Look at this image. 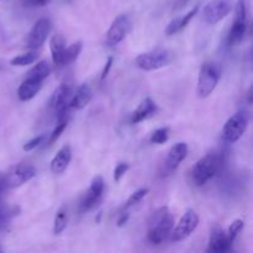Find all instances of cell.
<instances>
[{"instance_id":"cell-30","label":"cell","mask_w":253,"mask_h":253,"mask_svg":"<svg viewBox=\"0 0 253 253\" xmlns=\"http://www.w3.org/2000/svg\"><path fill=\"white\" fill-rule=\"evenodd\" d=\"M43 141H44V135L36 136V137H34V138H31L30 141H27V142L24 145V147H22V150L26 151V152H30V151H32V150H35L36 147H39V146L41 145Z\"/></svg>"},{"instance_id":"cell-10","label":"cell","mask_w":253,"mask_h":253,"mask_svg":"<svg viewBox=\"0 0 253 253\" xmlns=\"http://www.w3.org/2000/svg\"><path fill=\"white\" fill-rule=\"evenodd\" d=\"M231 10V0H211L204 6L202 16L208 25H216L224 20Z\"/></svg>"},{"instance_id":"cell-34","label":"cell","mask_w":253,"mask_h":253,"mask_svg":"<svg viewBox=\"0 0 253 253\" xmlns=\"http://www.w3.org/2000/svg\"><path fill=\"white\" fill-rule=\"evenodd\" d=\"M52 0H21V4L25 7H42L46 6Z\"/></svg>"},{"instance_id":"cell-13","label":"cell","mask_w":253,"mask_h":253,"mask_svg":"<svg viewBox=\"0 0 253 253\" xmlns=\"http://www.w3.org/2000/svg\"><path fill=\"white\" fill-rule=\"evenodd\" d=\"M52 30V24L48 19L43 17L40 19L36 24L32 26L31 31L29 32L26 39V47L30 49H37L44 43Z\"/></svg>"},{"instance_id":"cell-25","label":"cell","mask_w":253,"mask_h":253,"mask_svg":"<svg viewBox=\"0 0 253 253\" xmlns=\"http://www.w3.org/2000/svg\"><path fill=\"white\" fill-rule=\"evenodd\" d=\"M67 222H68V214H67V209L66 208H61V209L57 211L56 217H54L53 234L61 235L62 232L66 230Z\"/></svg>"},{"instance_id":"cell-9","label":"cell","mask_w":253,"mask_h":253,"mask_svg":"<svg viewBox=\"0 0 253 253\" xmlns=\"http://www.w3.org/2000/svg\"><path fill=\"white\" fill-rule=\"evenodd\" d=\"M199 225V215L193 209L185 210L175 227H173L170 240L173 242H182L187 240Z\"/></svg>"},{"instance_id":"cell-18","label":"cell","mask_w":253,"mask_h":253,"mask_svg":"<svg viewBox=\"0 0 253 253\" xmlns=\"http://www.w3.org/2000/svg\"><path fill=\"white\" fill-rule=\"evenodd\" d=\"M72 161V148L69 145H64L51 161V170L53 174H62L67 169Z\"/></svg>"},{"instance_id":"cell-2","label":"cell","mask_w":253,"mask_h":253,"mask_svg":"<svg viewBox=\"0 0 253 253\" xmlns=\"http://www.w3.org/2000/svg\"><path fill=\"white\" fill-rule=\"evenodd\" d=\"M222 166L221 153L212 152L207 153L194 165L192 169V179L197 187H203L210 179L220 172Z\"/></svg>"},{"instance_id":"cell-28","label":"cell","mask_w":253,"mask_h":253,"mask_svg":"<svg viewBox=\"0 0 253 253\" xmlns=\"http://www.w3.org/2000/svg\"><path fill=\"white\" fill-rule=\"evenodd\" d=\"M147 194H148L147 188H141V189H138L137 192H135L133 194H131V197L128 198L127 202H126V204H125V209L138 204V203H140L141 200H142Z\"/></svg>"},{"instance_id":"cell-23","label":"cell","mask_w":253,"mask_h":253,"mask_svg":"<svg viewBox=\"0 0 253 253\" xmlns=\"http://www.w3.org/2000/svg\"><path fill=\"white\" fill-rule=\"evenodd\" d=\"M51 73V66L47 61H41L36 63V66L32 67L26 73V78L35 79V81L43 82Z\"/></svg>"},{"instance_id":"cell-33","label":"cell","mask_w":253,"mask_h":253,"mask_svg":"<svg viewBox=\"0 0 253 253\" xmlns=\"http://www.w3.org/2000/svg\"><path fill=\"white\" fill-rule=\"evenodd\" d=\"M128 168H130V166L125 162H121L116 166L115 170H114V179H115L116 183L120 182L121 178H123L124 175H125V173L128 170Z\"/></svg>"},{"instance_id":"cell-36","label":"cell","mask_w":253,"mask_h":253,"mask_svg":"<svg viewBox=\"0 0 253 253\" xmlns=\"http://www.w3.org/2000/svg\"><path fill=\"white\" fill-rule=\"evenodd\" d=\"M128 219H130V214H128V212H123V214L120 215V217L118 219V222H116L118 227L125 226V225L127 224Z\"/></svg>"},{"instance_id":"cell-1","label":"cell","mask_w":253,"mask_h":253,"mask_svg":"<svg viewBox=\"0 0 253 253\" xmlns=\"http://www.w3.org/2000/svg\"><path fill=\"white\" fill-rule=\"evenodd\" d=\"M174 227V216L168 207H161L151 215L147 225V239L151 244L161 245L167 241Z\"/></svg>"},{"instance_id":"cell-17","label":"cell","mask_w":253,"mask_h":253,"mask_svg":"<svg viewBox=\"0 0 253 253\" xmlns=\"http://www.w3.org/2000/svg\"><path fill=\"white\" fill-rule=\"evenodd\" d=\"M91 98H93V90H91L90 85L83 83L73 93L69 106H71V109H74V110H82V109H84L90 103Z\"/></svg>"},{"instance_id":"cell-37","label":"cell","mask_w":253,"mask_h":253,"mask_svg":"<svg viewBox=\"0 0 253 253\" xmlns=\"http://www.w3.org/2000/svg\"><path fill=\"white\" fill-rule=\"evenodd\" d=\"M247 96H249V103H252V88L249 89V93H247Z\"/></svg>"},{"instance_id":"cell-20","label":"cell","mask_w":253,"mask_h":253,"mask_svg":"<svg viewBox=\"0 0 253 253\" xmlns=\"http://www.w3.org/2000/svg\"><path fill=\"white\" fill-rule=\"evenodd\" d=\"M42 88V82L26 78L17 89V96L21 101H29L39 94Z\"/></svg>"},{"instance_id":"cell-15","label":"cell","mask_w":253,"mask_h":253,"mask_svg":"<svg viewBox=\"0 0 253 253\" xmlns=\"http://www.w3.org/2000/svg\"><path fill=\"white\" fill-rule=\"evenodd\" d=\"M5 190H6V187H5L4 174L0 172V231L9 230L11 219L19 212V208L11 207V205H7L5 203Z\"/></svg>"},{"instance_id":"cell-4","label":"cell","mask_w":253,"mask_h":253,"mask_svg":"<svg viewBox=\"0 0 253 253\" xmlns=\"http://www.w3.org/2000/svg\"><path fill=\"white\" fill-rule=\"evenodd\" d=\"M173 57H174L173 53L168 49L156 48L153 51L138 54L135 59V63L142 71H157L172 63Z\"/></svg>"},{"instance_id":"cell-21","label":"cell","mask_w":253,"mask_h":253,"mask_svg":"<svg viewBox=\"0 0 253 253\" xmlns=\"http://www.w3.org/2000/svg\"><path fill=\"white\" fill-rule=\"evenodd\" d=\"M82 48H83L82 41H76L72 44H69L68 47H66L63 54H62L61 62H59V67L69 66V64H72L73 62H76V59L78 58L79 54H81Z\"/></svg>"},{"instance_id":"cell-35","label":"cell","mask_w":253,"mask_h":253,"mask_svg":"<svg viewBox=\"0 0 253 253\" xmlns=\"http://www.w3.org/2000/svg\"><path fill=\"white\" fill-rule=\"evenodd\" d=\"M113 63H114V58H113V57H109L108 61H106V63H105V66H104L103 72H101L100 81H104V79H105L106 77H108V74H109V72H110Z\"/></svg>"},{"instance_id":"cell-31","label":"cell","mask_w":253,"mask_h":253,"mask_svg":"<svg viewBox=\"0 0 253 253\" xmlns=\"http://www.w3.org/2000/svg\"><path fill=\"white\" fill-rule=\"evenodd\" d=\"M198 11H199V5H195V6L193 7L192 10H189V11H188L184 16L180 17V29L182 30L185 29V27L189 25L190 20H192L193 17L198 14Z\"/></svg>"},{"instance_id":"cell-39","label":"cell","mask_w":253,"mask_h":253,"mask_svg":"<svg viewBox=\"0 0 253 253\" xmlns=\"http://www.w3.org/2000/svg\"><path fill=\"white\" fill-rule=\"evenodd\" d=\"M2 251V250H1V247H0V252H1Z\"/></svg>"},{"instance_id":"cell-24","label":"cell","mask_w":253,"mask_h":253,"mask_svg":"<svg viewBox=\"0 0 253 253\" xmlns=\"http://www.w3.org/2000/svg\"><path fill=\"white\" fill-rule=\"evenodd\" d=\"M37 58H39V52L31 51V52H27V53L20 54V56H15L14 58L10 61V64L16 67L29 66V64L35 63Z\"/></svg>"},{"instance_id":"cell-38","label":"cell","mask_w":253,"mask_h":253,"mask_svg":"<svg viewBox=\"0 0 253 253\" xmlns=\"http://www.w3.org/2000/svg\"><path fill=\"white\" fill-rule=\"evenodd\" d=\"M188 1V0H180V2H182V4H183V2H187Z\"/></svg>"},{"instance_id":"cell-12","label":"cell","mask_w":253,"mask_h":253,"mask_svg":"<svg viewBox=\"0 0 253 253\" xmlns=\"http://www.w3.org/2000/svg\"><path fill=\"white\" fill-rule=\"evenodd\" d=\"M131 30V20L127 15L123 14L115 17L106 32V42L110 46H116L120 43Z\"/></svg>"},{"instance_id":"cell-3","label":"cell","mask_w":253,"mask_h":253,"mask_svg":"<svg viewBox=\"0 0 253 253\" xmlns=\"http://www.w3.org/2000/svg\"><path fill=\"white\" fill-rule=\"evenodd\" d=\"M220 78H221V67L216 62L203 63L198 77L197 93L199 98H208L215 90Z\"/></svg>"},{"instance_id":"cell-29","label":"cell","mask_w":253,"mask_h":253,"mask_svg":"<svg viewBox=\"0 0 253 253\" xmlns=\"http://www.w3.org/2000/svg\"><path fill=\"white\" fill-rule=\"evenodd\" d=\"M67 124H68V120H67V119H62V120L58 121V124H57L56 127H54V130L52 131L51 136H49L48 145H52V143H54L57 140H58V137L62 135V132L66 130Z\"/></svg>"},{"instance_id":"cell-26","label":"cell","mask_w":253,"mask_h":253,"mask_svg":"<svg viewBox=\"0 0 253 253\" xmlns=\"http://www.w3.org/2000/svg\"><path fill=\"white\" fill-rule=\"evenodd\" d=\"M168 138H169V127H161L151 135L150 141L155 145H163L167 142Z\"/></svg>"},{"instance_id":"cell-7","label":"cell","mask_w":253,"mask_h":253,"mask_svg":"<svg viewBox=\"0 0 253 253\" xmlns=\"http://www.w3.org/2000/svg\"><path fill=\"white\" fill-rule=\"evenodd\" d=\"M250 124V115L246 111H237L225 123L221 131V137L225 142L235 143L246 132Z\"/></svg>"},{"instance_id":"cell-22","label":"cell","mask_w":253,"mask_h":253,"mask_svg":"<svg viewBox=\"0 0 253 253\" xmlns=\"http://www.w3.org/2000/svg\"><path fill=\"white\" fill-rule=\"evenodd\" d=\"M49 48H51L52 53V61L56 66L59 67V62H61L62 54H63L64 48H66V40L62 35H54L52 36L51 42H49Z\"/></svg>"},{"instance_id":"cell-16","label":"cell","mask_w":253,"mask_h":253,"mask_svg":"<svg viewBox=\"0 0 253 253\" xmlns=\"http://www.w3.org/2000/svg\"><path fill=\"white\" fill-rule=\"evenodd\" d=\"M232 244L227 235L220 226H212L209 236V245L207 251L209 253H224L231 250Z\"/></svg>"},{"instance_id":"cell-32","label":"cell","mask_w":253,"mask_h":253,"mask_svg":"<svg viewBox=\"0 0 253 253\" xmlns=\"http://www.w3.org/2000/svg\"><path fill=\"white\" fill-rule=\"evenodd\" d=\"M179 31H182V29H180V17H175L166 27V35L172 36V35H175Z\"/></svg>"},{"instance_id":"cell-8","label":"cell","mask_w":253,"mask_h":253,"mask_svg":"<svg viewBox=\"0 0 253 253\" xmlns=\"http://www.w3.org/2000/svg\"><path fill=\"white\" fill-rule=\"evenodd\" d=\"M36 175V168L30 163H19L10 168L4 174V182L6 189H15L31 180Z\"/></svg>"},{"instance_id":"cell-5","label":"cell","mask_w":253,"mask_h":253,"mask_svg":"<svg viewBox=\"0 0 253 253\" xmlns=\"http://www.w3.org/2000/svg\"><path fill=\"white\" fill-rule=\"evenodd\" d=\"M73 86L69 83H62L54 89L48 101V108L57 115V120L67 119L71 110V99L73 96Z\"/></svg>"},{"instance_id":"cell-19","label":"cell","mask_w":253,"mask_h":253,"mask_svg":"<svg viewBox=\"0 0 253 253\" xmlns=\"http://www.w3.org/2000/svg\"><path fill=\"white\" fill-rule=\"evenodd\" d=\"M156 111H157V104H156L151 98H145L142 101H141L140 105L137 106V109L133 111L132 118H131V123L132 124L142 123L143 120H146V119L155 115Z\"/></svg>"},{"instance_id":"cell-6","label":"cell","mask_w":253,"mask_h":253,"mask_svg":"<svg viewBox=\"0 0 253 253\" xmlns=\"http://www.w3.org/2000/svg\"><path fill=\"white\" fill-rule=\"evenodd\" d=\"M249 26V11H247V0H239L235 5V20L230 29L227 42L229 46H236L244 40Z\"/></svg>"},{"instance_id":"cell-11","label":"cell","mask_w":253,"mask_h":253,"mask_svg":"<svg viewBox=\"0 0 253 253\" xmlns=\"http://www.w3.org/2000/svg\"><path fill=\"white\" fill-rule=\"evenodd\" d=\"M104 194V179L101 175H95L91 179L89 189L86 190L85 195L79 204V211L88 212L93 210L96 205L100 203L101 197Z\"/></svg>"},{"instance_id":"cell-27","label":"cell","mask_w":253,"mask_h":253,"mask_svg":"<svg viewBox=\"0 0 253 253\" xmlns=\"http://www.w3.org/2000/svg\"><path fill=\"white\" fill-rule=\"evenodd\" d=\"M244 220L241 219H237V220H234V221L231 222V225L229 226V229H227V239H229V241L231 242V244H234V241L236 240V237L239 236L240 232L242 231V229H244Z\"/></svg>"},{"instance_id":"cell-14","label":"cell","mask_w":253,"mask_h":253,"mask_svg":"<svg viewBox=\"0 0 253 253\" xmlns=\"http://www.w3.org/2000/svg\"><path fill=\"white\" fill-rule=\"evenodd\" d=\"M188 155V145L185 142H178L170 147L168 151L167 158L163 165V174L169 175L179 167L180 163L185 160Z\"/></svg>"}]
</instances>
